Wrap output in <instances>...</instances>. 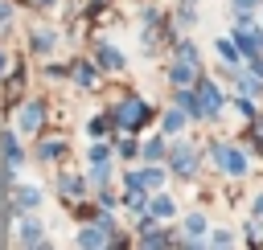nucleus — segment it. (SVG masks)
<instances>
[{
    "label": "nucleus",
    "mask_w": 263,
    "mask_h": 250,
    "mask_svg": "<svg viewBox=\"0 0 263 250\" xmlns=\"http://www.w3.org/2000/svg\"><path fill=\"white\" fill-rule=\"evenodd\" d=\"M214 160H218V168H222L226 176H242V172H247V156H242L238 148H226V143H214Z\"/></svg>",
    "instance_id": "nucleus-1"
},
{
    "label": "nucleus",
    "mask_w": 263,
    "mask_h": 250,
    "mask_svg": "<svg viewBox=\"0 0 263 250\" xmlns=\"http://www.w3.org/2000/svg\"><path fill=\"white\" fill-rule=\"evenodd\" d=\"M193 168H197V156H193V148H189V143H177V148H173V172H181V176H193Z\"/></svg>",
    "instance_id": "nucleus-2"
},
{
    "label": "nucleus",
    "mask_w": 263,
    "mask_h": 250,
    "mask_svg": "<svg viewBox=\"0 0 263 250\" xmlns=\"http://www.w3.org/2000/svg\"><path fill=\"white\" fill-rule=\"evenodd\" d=\"M144 115H148V111H144V102H140V98H127V102L119 107V123H123V127L144 123Z\"/></svg>",
    "instance_id": "nucleus-3"
},
{
    "label": "nucleus",
    "mask_w": 263,
    "mask_h": 250,
    "mask_svg": "<svg viewBox=\"0 0 263 250\" xmlns=\"http://www.w3.org/2000/svg\"><path fill=\"white\" fill-rule=\"evenodd\" d=\"M197 94H201L205 111H210V115H218V107H222V94H218V86H214V82H205V78H197Z\"/></svg>",
    "instance_id": "nucleus-4"
},
{
    "label": "nucleus",
    "mask_w": 263,
    "mask_h": 250,
    "mask_svg": "<svg viewBox=\"0 0 263 250\" xmlns=\"http://www.w3.org/2000/svg\"><path fill=\"white\" fill-rule=\"evenodd\" d=\"M107 242V225H86L78 234V246H103Z\"/></svg>",
    "instance_id": "nucleus-5"
},
{
    "label": "nucleus",
    "mask_w": 263,
    "mask_h": 250,
    "mask_svg": "<svg viewBox=\"0 0 263 250\" xmlns=\"http://www.w3.org/2000/svg\"><path fill=\"white\" fill-rule=\"evenodd\" d=\"M152 213H156V217H173V213H177L173 197H168V193H156V197H152Z\"/></svg>",
    "instance_id": "nucleus-6"
},
{
    "label": "nucleus",
    "mask_w": 263,
    "mask_h": 250,
    "mask_svg": "<svg viewBox=\"0 0 263 250\" xmlns=\"http://www.w3.org/2000/svg\"><path fill=\"white\" fill-rule=\"evenodd\" d=\"M168 78H173V82H177V86H185V82H193V66H189V61H185V57H181V61H177V66H173V70H168Z\"/></svg>",
    "instance_id": "nucleus-7"
},
{
    "label": "nucleus",
    "mask_w": 263,
    "mask_h": 250,
    "mask_svg": "<svg viewBox=\"0 0 263 250\" xmlns=\"http://www.w3.org/2000/svg\"><path fill=\"white\" fill-rule=\"evenodd\" d=\"M99 61H103L107 70H119V66H123V57H119V49H111V45H99Z\"/></svg>",
    "instance_id": "nucleus-8"
},
{
    "label": "nucleus",
    "mask_w": 263,
    "mask_h": 250,
    "mask_svg": "<svg viewBox=\"0 0 263 250\" xmlns=\"http://www.w3.org/2000/svg\"><path fill=\"white\" fill-rule=\"evenodd\" d=\"M16 205H21V209H37V205H41V189H21V193H16Z\"/></svg>",
    "instance_id": "nucleus-9"
},
{
    "label": "nucleus",
    "mask_w": 263,
    "mask_h": 250,
    "mask_svg": "<svg viewBox=\"0 0 263 250\" xmlns=\"http://www.w3.org/2000/svg\"><path fill=\"white\" fill-rule=\"evenodd\" d=\"M218 53H222L230 66H238V61H242V53H238V41H218Z\"/></svg>",
    "instance_id": "nucleus-10"
},
{
    "label": "nucleus",
    "mask_w": 263,
    "mask_h": 250,
    "mask_svg": "<svg viewBox=\"0 0 263 250\" xmlns=\"http://www.w3.org/2000/svg\"><path fill=\"white\" fill-rule=\"evenodd\" d=\"M37 123H41V107L33 102V107H25V115H21V127H25V131H37Z\"/></svg>",
    "instance_id": "nucleus-11"
},
{
    "label": "nucleus",
    "mask_w": 263,
    "mask_h": 250,
    "mask_svg": "<svg viewBox=\"0 0 263 250\" xmlns=\"http://www.w3.org/2000/svg\"><path fill=\"white\" fill-rule=\"evenodd\" d=\"M123 205H127V209H144V184H127Z\"/></svg>",
    "instance_id": "nucleus-12"
},
{
    "label": "nucleus",
    "mask_w": 263,
    "mask_h": 250,
    "mask_svg": "<svg viewBox=\"0 0 263 250\" xmlns=\"http://www.w3.org/2000/svg\"><path fill=\"white\" fill-rule=\"evenodd\" d=\"M185 230H189V238L197 242V238L205 234V217H201V213H189V217H185Z\"/></svg>",
    "instance_id": "nucleus-13"
},
{
    "label": "nucleus",
    "mask_w": 263,
    "mask_h": 250,
    "mask_svg": "<svg viewBox=\"0 0 263 250\" xmlns=\"http://www.w3.org/2000/svg\"><path fill=\"white\" fill-rule=\"evenodd\" d=\"M21 242H41V221H21Z\"/></svg>",
    "instance_id": "nucleus-14"
},
{
    "label": "nucleus",
    "mask_w": 263,
    "mask_h": 250,
    "mask_svg": "<svg viewBox=\"0 0 263 250\" xmlns=\"http://www.w3.org/2000/svg\"><path fill=\"white\" fill-rule=\"evenodd\" d=\"M4 156H8V168H21V148L12 135H4Z\"/></svg>",
    "instance_id": "nucleus-15"
},
{
    "label": "nucleus",
    "mask_w": 263,
    "mask_h": 250,
    "mask_svg": "<svg viewBox=\"0 0 263 250\" xmlns=\"http://www.w3.org/2000/svg\"><path fill=\"white\" fill-rule=\"evenodd\" d=\"M185 127V115L181 111H164V131H181Z\"/></svg>",
    "instance_id": "nucleus-16"
},
{
    "label": "nucleus",
    "mask_w": 263,
    "mask_h": 250,
    "mask_svg": "<svg viewBox=\"0 0 263 250\" xmlns=\"http://www.w3.org/2000/svg\"><path fill=\"white\" fill-rule=\"evenodd\" d=\"M33 49H37V53H45V49H53V33H37V41H33Z\"/></svg>",
    "instance_id": "nucleus-17"
},
{
    "label": "nucleus",
    "mask_w": 263,
    "mask_h": 250,
    "mask_svg": "<svg viewBox=\"0 0 263 250\" xmlns=\"http://www.w3.org/2000/svg\"><path fill=\"white\" fill-rule=\"evenodd\" d=\"M144 156H148V160H160V156H164V143H160V139H152V143L144 148Z\"/></svg>",
    "instance_id": "nucleus-18"
},
{
    "label": "nucleus",
    "mask_w": 263,
    "mask_h": 250,
    "mask_svg": "<svg viewBox=\"0 0 263 250\" xmlns=\"http://www.w3.org/2000/svg\"><path fill=\"white\" fill-rule=\"evenodd\" d=\"M181 57H185V61H197V45H193V41H181Z\"/></svg>",
    "instance_id": "nucleus-19"
},
{
    "label": "nucleus",
    "mask_w": 263,
    "mask_h": 250,
    "mask_svg": "<svg viewBox=\"0 0 263 250\" xmlns=\"http://www.w3.org/2000/svg\"><path fill=\"white\" fill-rule=\"evenodd\" d=\"M78 82L90 86V82H95V70H90V66H78Z\"/></svg>",
    "instance_id": "nucleus-20"
},
{
    "label": "nucleus",
    "mask_w": 263,
    "mask_h": 250,
    "mask_svg": "<svg viewBox=\"0 0 263 250\" xmlns=\"http://www.w3.org/2000/svg\"><path fill=\"white\" fill-rule=\"evenodd\" d=\"M82 184H78V176H62V193H78Z\"/></svg>",
    "instance_id": "nucleus-21"
},
{
    "label": "nucleus",
    "mask_w": 263,
    "mask_h": 250,
    "mask_svg": "<svg viewBox=\"0 0 263 250\" xmlns=\"http://www.w3.org/2000/svg\"><path fill=\"white\" fill-rule=\"evenodd\" d=\"M90 160H95V164H103V160H107V148H103V143H95V148H90Z\"/></svg>",
    "instance_id": "nucleus-22"
},
{
    "label": "nucleus",
    "mask_w": 263,
    "mask_h": 250,
    "mask_svg": "<svg viewBox=\"0 0 263 250\" xmlns=\"http://www.w3.org/2000/svg\"><path fill=\"white\" fill-rule=\"evenodd\" d=\"M210 242H214V246H226V242H230V230H214V238H210Z\"/></svg>",
    "instance_id": "nucleus-23"
},
{
    "label": "nucleus",
    "mask_w": 263,
    "mask_h": 250,
    "mask_svg": "<svg viewBox=\"0 0 263 250\" xmlns=\"http://www.w3.org/2000/svg\"><path fill=\"white\" fill-rule=\"evenodd\" d=\"M160 242H168V234H148L144 238V246H160Z\"/></svg>",
    "instance_id": "nucleus-24"
},
{
    "label": "nucleus",
    "mask_w": 263,
    "mask_h": 250,
    "mask_svg": "<svg viewBox=\"0 0 263 250\" xmlns=\"http://www.w3.org/2000/svg\"><path fill=\"white\" fill-rule=\"evenodd\" d=\"M8 12H12V8H8V4L0 0V20H8Z\"/></svg>",
    "instance_id": "nucleus-25"
},
{
    "label": "nucleus",
    "mask_w": 263,
    "mask_h": 250,
    "mask_svg": "<svg viewBox=\"0 0 263 250\" xmlns=\"http://www.w3.org/2000/svg\"><path fill=\"white\" fill-rule=\"evenodd\" d=\"M4 66H8V57H4V53H0V74H4Z\"/></svg>",
    "instance_id": "nucleus-26"
},
{
    "label": "nucleus",
    "mask_w": 263,
    "mask_h": 250,
    "mask_svg": "<svg viewBox=\"0 0 263 250\" xmlns=\"http://www.w3.org/2000/svg\"><path fill=\"white\" fill-rule=\"evenodd\" d=\"M45 4H49V0H45Z\"/></svg>",
    "instance_id": "nucleus-27"
}]
</instances>
